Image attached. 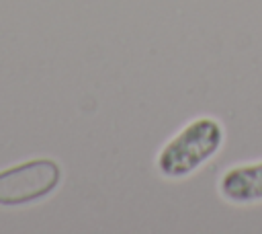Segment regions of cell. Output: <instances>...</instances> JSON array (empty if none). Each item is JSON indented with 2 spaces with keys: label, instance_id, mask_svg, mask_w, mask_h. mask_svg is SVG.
<instances>
[{
  "label": "cell",
  "instance_id": "obj_1",
  "mask_svg": "<svg viewBox=\"0 0 262 234\" xmlns=\"http://www.w3.org/2000/svg\"><path fill=\"white\" fill-rule=\"evenodd\" d=\"M225 129L215 117L190 119L158 152L156 168L164 179H186L207 164L223 146Z\"/></svg>",
  "mask_w": 262,
  "mask_h": 234
},
{
  "label": "cell",
  "instance_id": "obj_2",
  "mask_svg": "<svg viewBox=\"0 0 262 234\" xmlns=\"http://www.w3.org/2000/svg\"><path fill=\"white\" fill-rule=\"evenodd\" d=\"M61 181V168L51 158H35L0 170V205H25L47 197Z\"/></svg>",
  "mask_w": 262,
  "mask_h": 234
},
{
  "label": "cell",
  "instance_id": "obj_3",
  "mask_svg": "<svg viewBox=\"0 0 262 234\" xmlns=\"http://www.w3.org/2000/svg\"><path fill=\"white\" fill-rule=\"evenodd\" d=\"M219 195L235 205L262 201V160L235 164L223 170L217 183Z\"/></svg>",
  "mask_w": 262,
  "mask_h": 234
}]
</instances>
